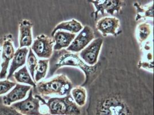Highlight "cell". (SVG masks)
I'll use <instances>...</instances> for the list:
<instances>
[{
	"mask_svg": "<svg viewBox=\"0 0 154 115\" xmlns=\"http://www.w3.org/2000/svg\"><path fill=\"white\" fill-rule=\"evenodd\" d=\"M87 115H154V96L136 73L103 69L90 84Z\"/></svg>",
	"mask_w": 154,
	"mask_h": 115,
	"instance_id": "obj_1",
	"label": "cell"
},
{
	"mask_svg": "<svg viewBox=\"0 0 154 115\" xmlns=\"http://www.w3.org/2000/svg\"><path fill=\"white\" fill-rule=\"evenodd\" d=\"M55 40L45 34L38 36L32 42V51L40 58L50 59L53 54Z\"/></svg>",
	"mask_w": 154,
	"mask_h": 115,
	"instance_id": "obj_5",
	"label": "cell"
},
{
	"mask_svg": "<svg viewBox=\"0 0 154 115\" xmlns=\"http://www.w3.org/2000/svg\"><path fill=\"white\" fill-rule=\"evenodd\" d=\"M1 50H0V64H1Z\"/></svg>",
	"mask_w": 154,
	"mask_h": 115,
	"instance_id": "obj_25",
	"label": "cell"
},
{
	"mask_svg": "<svg viewBox=\"0 0 154 115\" xmlns=\"http://www.w3.org/2000/svg\"><path fill=\"white\" fill-rule=\"evenodd\" d=\"M152 32L151 25L147 22H143L138 24L136 28V36L138 42L142 44L150 36Z\"/></svg>",
	"mask_w": 154,
	"mask_h": 115,
	"instance_id": "obj_18",
	"label": "cell"
},
{
	"mask_svg": "<svg viewBox=\"0 0 154 115\" xmlns=\"http://www.w3.org/2000/svg\"><path fill=\"white\" fill-rule=\"evenodd\" d=\"M13 75L17 82L26 83L33 88L36 87V84L33 81L26 66H23L19 70L15 72Z\"/></svg>",
	"mask_w": 154,
	"mask_h": 115,
	"instance_id": "obj_20",
	"label": "cell"
},
{
	"mask_svg": "<svg viewBox=\"0 0 154 115\" xmlns=\"http://www.w3.org/2000/svg\"><path fill=\"white\" fill-rule=\"evenodd\" d=\"M11 106L23 115H50L40 112V100L33 95L32 89L29 90L28 96L24 100L15 102Z\"/></svg>",
	"mask_w": 154,
	"mask_h": 115,
	"instance_id": "obj_7",
	"label": "cell"
},
{
	"mask_svg": "<svg viewBox=\"0 0 154 115\" xmlns=\"http://www.w3.org/2000/svg\"><path fill=\"white\" fill-rule=\"evenodd\" d=\"M35 97L45 105L50 115H81V110L74 102L70 94L62 97H52L46 102L42 97Z\"/></svg>",
	"mask_w": 154,
	"mask_h": 115,
	"instance_id": "obj_4",
	"label": "cell"
},
{
	"mask_svg": "<svg viewBox=\"0 0 154 115\" xmlns=\"http://www.w3.org/2000/svg\"><path fill=\"white\" fill-rule=\"evenodd\" d=\"M72 85V82L67 76L61 74L50 79L39 82L34 89L38 95L42 96H66L70 94Z\"/></svg>",
	"mask_w": 154,
	"mask_h": 115,
	"instance_id": "obj_3",
	"label": "cell"
},
{
	"mask_svg": "<svg viewBox=\"0 0 154 115\" xmlns=\"http://www.w3.org/2000/svg\"><path fill=\"white\" fill-rule=\"evenodd\" d=\"M76 37V35L63 31H57L53 38L55 40L54 46V51H59L65 48H68Z\"/></svg>",
	"mask_w": 154,
	"mask_h": 115,
	"instance_id": "obj_14",
	"label": "cell"
},
{
	"mask_svg": "<svg viewBox=\"0 0 154 115\" xmlns=\"http://www.w3.org/2000/svg\"><path fill=\"white\" fill-rule=\"evenodd\" d=\"M49 66V59H40L38 62V66L36 69V74L34 77L35 82H38L39 81L45 78Z\"/></svg>",
	"mask_w": 154,
	"mask_h": 115,
	"instance_id": "obj_21",
	"label": "cell"
},
{
	"mask_svg": "<svg viewBox=\"0 0 154 115\" xmlns=\"http://www.w3.org/2000/svg\"><path fill=\"white\" fill-rule=\"evenodd\" d=\"M96 28L106 37L108 34L117 36L122 31L120 30V20L116 17H104L97 21Z\"/></svg>",
	"mask_w": 154,
	"mask_h": 115,
	"instance_id": "obj_11",
	"label": "cell"
},
{
	"mask_svg": "<svg viewBox=\"0 0 154 115\" xmlns=\"http://www.w3.org/2000/svg\"><path fill=\"white\" fill-rule=\"evenodd\" d=\"M94 37L93 30L89 26H85L66 50L74 53L79 52L90 43Z\"/></svg>",
	"mask_w": 154,
	"mask_h": 115,
	"instance_id": "obj_8",
	"label": "cell"
},
{
	"mask_svg": "<svg viewBox=\"0 0 154 115\" xmlns=\"http://www.w3.org/2000/svg\"><path fill=\"white\" fill-rule=\"evenodd\" d=\"M71 96L79 107L84 106L87 100V91L85 87L82 86H77L71 90Z\"/></svg>",
	"mask_w": 154,
	"mask_h": 115,
	"instance_id": "obj_19",
	"label": "cell"
},
{
	"mask_svg": "<svg viewBox=\"0 0 154 115\" xmlns=\"http://www.w3.org/2000/svg\"><path fill=\"white\" fill-rule=\"evenodd\" d=\"M0 115H23L17 112L11 106L0 104Z\"/></svg>",
	"mask_w": 154,
	"mask_h": 115,
	"instance_id": "obj_24",
	"label": "cell"
},
{
	"mask_svg": "<svg viewBox=\"0 0 154 115\" xmlns=\"http://www.w3.org/2000/svg\"><path fill=\"white\" fill-rule=\"evenodd\" d=\"M84 28L83 25L78 20L72 19L67 21H63L56 26L51 33L52 38L57 31L66 30L69 31L71 33H77L81 32Z\"/></svg>",
	"mask_w": 154,
	"mask_h": 115,
	"instance_id": "obj_16",
	"label": "cell"
},
{
	"mask_svg": "<svg viewBox=\"0 0 154 115\" xmlns=\"http://www.w3.org/2000/svg\"><path fill=\"white\" fill-rule=\"evenodd\" d=\"M32 24L28 20H22L19 23V48L30 47L32 44Z\"/></svg>",
	"mask_w": 154,
	"mask_h": 115,
	"instance_id": "obj_13",
	"label": "cell"
},
{
	"mask_svg": "<svg viewBox=\"0 0 154 115\" xmlns=\"http://www.w3.org/2000/svg\"><path fill=\"white\" fill-rule=\"evenodd\" d=\"M134 6L136 9V21L147 17L154 18V1L146 5H141L138 2H135Z\"/></svg>",
	"mask_w": 154,
	"mask_h": 115,
	"instance_id": "obj_17",
	"label": "cell"
},
{
	"mask_svg": "<svg viewBox=\"0 0 154 115\" xmlns=\"http://www.w3.org/2000/svg\"><path fill=\"white\" fill-rule=\"evenodd\" d=\"M103 62L100 61L97 64L90 66L86 64L78 56V54L62 49L59 51H54L49 59V74L53 76L56 71L63 66H73L80 69L85 75V82L81 86L89 87L101 72L103 69Z\"/></svg>",
	"mask_w": 154,
	"mask_h": 115,
	"instance_id": "obj_2",
	"label": "cell"
},
{
	"mask_svg": "<svg viewBox=\"0 0 154 115\" xmlns=\"http://www.w3.org/2000/svg\"><path fill=\"white\" fill-rule=\"evenodd\" d=\"M27 67L29 71L31 76L33 79L35 77V72L38 66V59L31 48L29 49L28 56L27 58Z\"/></svg>",
	"mask_w": 154,
	"mask_h": 115,
	"instance_id": "obj_22",
	"label": "cell"
},
{
	"mask_svg": "<svg viewBox=\"0 0 154 115\" xmlns=\"http://www.w3.org/2000/svg\"><path fill=\"white\" fill-rule=\"evenodd\" d=\"M103 42V39H96L80 52L79 57L86 64L92 66L97 64Z\"/></svg>",
	"mask_w": 154,
	"mask_h": 115,
	"instance_id": "obj_9",
	"label": "cell"
},
{
	"mask_svg": "<svg viewBox=\"0 0 154 115\" xmlns=\"http://www.w3.org/2000/svg\"><path fill=\"white\" fill-rule=\"evenodd\" d=\"M29 49L26 47L19 48L14 52L13 60L11 64L9 73L7 77V79H9L17 69L26 64V57L28 53Z\"/></svg>",
	"mask_w": 154,
	"mask_h": 115,
	"instance_id": "obj_15",
	"label": "cell"
},
{
	"mask_svg": "<svg viewBox=\"0 0 154 115\" xmlns=\"http://www.w3.org/2000/svg\"><path fill=\"white\" fill-rule=\"evenodd\" d=\"M16 85V82L11 81L8 79L3 81L0 80V96L6 94L8 92L15 86Z\"/></svg>",
	"mask_w": 154,
	"mask_h": 115,
	"instance_id": "obj_23",
	"label": "cell"
},
{
	"mask_svg": "<svg viewBox=\"0 0 154 115\" xmlns=\"http://www.w3.org/2000/svg\"><path fill=\"white\" fill-rule=\"evenodd\" d=\"M31 89V86L16 83L13 89L2 97L3 105L11 106L14 102L24 99L26 96L27 93Z\"/></svg>",
	"mask_w": 154,
	"mask_h": 115,
	"instance_id": "obj_12",
	"label": "cell"
},
{
	"mask_svg": "<svg viewBox=\"0 0 154 115\" xmlns=\"http://www.w3.org/2000/svg\"><path fill=\"white\" fill-rule=\"evenodd\" d=\"M2 47L3 48L2 53V62L1 64L0 79L7 77L8 68L10 61L13 59L14 54V48L13 47L12 35L9 34L4 39Z\"/></svg>",
	"mask_w": 154,
	"mask_h": 115,
	"instance_id": "obj_10",
	"label": "cell"
},
{
	"mask_svg": "<svg viewBox=\"0 0 154 115\" xmlns=\"http://www.w3.org/2000/svg\"><path fill=\"white\" fill-rule=\"evenodd\" d=\"M88 2L94 5L96 8L95 12L91 13V17L94 15V20L97 21L98 13L104 15L106 11L108 13L113 16L116 12L120 13L122 8L126 4L122 0H89Z\"/></svg>",
	"mask_w": 154,
	"mask_h": 115,
	"instance_id": "obj_6",
	"label": "cell"
}]
</instances>
